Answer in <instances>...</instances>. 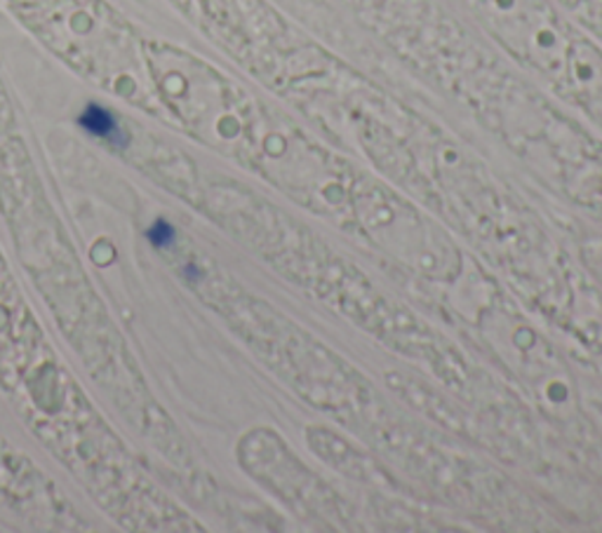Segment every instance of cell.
I'll use <instances>...</instances> for the list:
<instances>
[{
  "label": "cell",
  "mask_w": 602,
  "mask_h": 533,
  "mask_svg": "<svg viewBox=\"0 0 602 533\" xmlns=\"http://www.w3.org/2000/svg\"><path fill=\"white\" fill-rule=\"evenodd\" d=\"M148 240H150V245H156V247H168L174 240V228L168 221H156L148 228Z\"/></svg>",
  "instance_id": "obj_2"
},
{
  "label": "cell",
  "mask_w": 602,
  "mask_h": 533,
  "mask_svg": "<svg viewBox=\"0 0 602 533\" xmlns=\"http://www.w3.org/2000/svg\"><path fill=\"white\" fill-rule=\"evenodd\" d=\"M81 125L95 136H104V140H118L116 120L107 109H101V106H87L81 116Z\"/></svg>",
  "instance_id": "obj_1"
}]
</instances>
